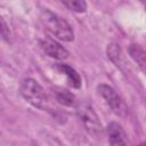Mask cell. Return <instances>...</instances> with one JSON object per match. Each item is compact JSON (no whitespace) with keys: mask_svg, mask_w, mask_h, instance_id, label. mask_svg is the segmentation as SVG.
Segmentation results:
<instances>
[{"mask_svg":"<svg viewBox=\"0 0 146 146\" xmlns=\"http://www.w3.org/2000/svg\"><path fill=\"white\" fill-rule=\"evenodd\" d=\"M57 68L67 76V80H68V82H70V84L72 87L80 88V86H81V78H80L79 73L73 67H71L67 64H59V65H57Z\"/></svg>","mask_w":146,"mask_h":146,"instance_id":"obj_9","label":"cell"},{"mask_svg":"<svg viewBox=\"0 0 146 146\" xmlns=\"http://www.w3.org/2000/svg\"><path fill=\"white\" fill-rule=\"evenodd\" d=\"M40 46L41 49L44 51L46 55H48L51 58L62 60V59H66L68 57V51L56 40L51 39V38H44L40 41Z\"/></svg>","mask_w":146,"mask_h":146,"instance_id":"obj_6","label":"cell"},{"mask_svg":"<svg viewBox=\"0 0 146 146\" xmlns=\"http://www.w3.org/2000/svg\"><path fill=\"white\" fill-rule=\"evenodd\" d=\"M97 91L103 97V99L105 100V103L108 105V107L112 110L113 113H115L117 116L121 117H124L127 115L128 110L124 102L111 86L106 83H100L97 86Z\"/></svg>","mask_w":146,"mask_h":146,"instance_id":"obj_4","label":"cell"},{"mask_svg":"<svg viewBox=\"0 0 146 146\" xmlns=\"http://www.w3.org/2000/svg\"><path fill=\"white\" fill-rule=\"evenodd\" d=\"M40 19L46 30L56 39L64 42H71L74 40V32L72 30V26L67 21H65L57 14L46 9L41 13Z\"/></svg>","mask_w":146,"mask_h":146,"instance_id":"obj_1","label":"cell"},{"mask_svg":"<svg viewBox=\"0 0 146 146\" xmlns=\"http://www.w3.org/2000/svg\"><path fill=\"white\" fill-rule=\"evenodd\" d=\"M106 54L108 59L119 68H123V66L125 65V60H124V55L123 51L121 49V47L116 43H110L106 48Z\"/></svg>","mask_w":146,"mask_h":146,"instance_id":"obj_7","label":"cell"},{"mask_svg":"<svg viewBox=\"0 0 146 146\" xmlns=\"http://www.w3.org/2000/svg\"><path fill=\"white\" fill-rule=\"evenodd\" d=\"M108 143L111 146H129L128 135L117 122H110L106 128Z\"/></svg>","mask_w":146,"mask_h":146,"instance_id":"obj_5","label":"cell"},{"mask_svg":"<svg viewBox=\"0 0 146 146\" xmlns=\"http://www.w3.org/2000/svg\"><path fill=\"white\" fill-rule=\"evenodd\" d=\"M130 57L137 63L139 68L146 74V51L138 44H131L128 49Z\"/></svg>","mask_w":146,"mask_h":146,"instance_id":"obj_8","label":"cell"},{"mask_svg":"<svg viewBox=\"0 0 146 146\" xmlns=\"http://www.w3.org/2000/svg\"><path fill=\"white\" fill-rule=\"evenodd\" d=\"M56 95V99L59 104L64 105V106H76V100H75V96L73 94H71L68 90H57L55 91Z\"/></svg>","mask_w":146,"mask_h":146,"instance_id":"obj_10","label":"cell"},{"mask_svg":"<svg viewBox=\"0 0 146 146\" xmlns=\"http://www.w3.org/2000/svg\"><path fill=\"white\" fill-rule=\"evenodd\" d=\"M140 146H146V143H143V144H141Z\"/></svg>","mask_w":146,"mask_h":146,"instance_id":"obj_13","label":"cell"},{"mask_svg":"<svg viewBox=\"0 0 146 146\" xmlns=\"http://www.w3.org/2000/svg\"><path fill=\"white\" fill-rule=\"evenodd\" d=\"M62 3L67 7L70 10L75 13H84L87 10V2L83 0H68V1H62Z\"/></svg>","mask_w":146,"mask_h":146,"instance_id":"obj_11","label":"cell"},{"mask_svg":"<svg viewBox=\"0 0 146 146\" xmlns=\"http://www.w3.org/2000/svg\"><path fill=\"white\" fill-rule=\"evenodd\" d=\"M0 26H1V38L3 40H8V38H9V29H8L3 17L0 18Z\"/></svg>","mask_w":146,"mask_h":146,"instance_id":"obj_12","label":"cell"},{"mask_svg":"<svg viewBox=\"0 0 146 146\" xmlns=\"http://www.w3.org/2000/svg\"><path fill=\"white\" fill-rule=\"evenodd\" d=\"M21 95L27 103L36 108L46 110L48 106V97L44 89L36 80L32 78H27L22 82Z\"/></svg>","mask_w":146,"mask_h":146,"instance_id":"obj_2","label":"cell"},{"mask_svg":"<svg viewBox=\"0 0 146 146\" xmlns=\"http://www.w3.org/2000/svg\"><path fill=\"white\" fill-rule=\"evenodd\" d=\"M75 107H76L78 116L80 117V120H81L84 129L88 131V133L91 136H95V137H98L99 135H102L103 125H102V122H100L97 113L92 108V106H90L87 103H80Z\"/></svg>","mask_w":146,"mask_h":146,"instance_id":"obj_3","label":"cell"}]
</instances>
